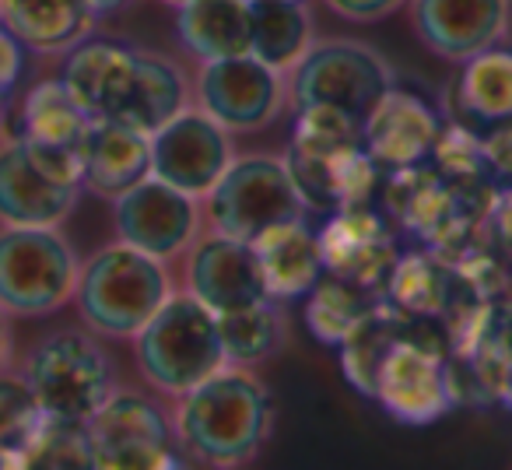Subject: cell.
<instances>
[{
    "label": "cell",
    "mask_w": 512,
    "mask_h": 470,
    "mask_svg": "<svg viewBox=\"0 0 512 470\" xmlns=\"http://www.w3.org/2000/svg\"><path fill=\"white\" fill-rule=\"evenodd\" d=\"M8 109H11V99H0V127H4V120H8Z\"/></svg>",
    "instance_id": "obj_40"
},
{
    "label": "cell",
    "mask_w": 512,
    "mask_h": 470,
    "mask_svg": "<svg viewBox=\"0 0 512 470\" xmlns=\"http://www.w3.org/2000/svg\"><path fill=\"white\" fill-rule=\"evenodd\" d=\"M172 295V278L165 260L134 250L130 243H113L99 250L78 274L74 302L85 327L99 337L134 341V334L165 306Z\"/></svg>",
    "instance_id": "obj_3"
},
{
    "label": "cell",
    "mask_w": 512,
    "mask_h": 470,
    "mask_svg": "<svg viewBox=\"0 0 512 470\" xmlns=\"http://www.w3.org/2000/svg\"><path fill=\"white\" fill-rule=\"evenodd\" d=\"M316 232H320L323 267L330 274H341V278L383 292L400 257L397 235H393L386 214H379L372 204L344 207V211L330 214L327 225Z\"/></svg>",
    "instance_id": "obj_14"
},
{
    "label": "cell",
    "mask_w": 512,
    "mask_h": 470,
    "mask_svg": "<svg viewBox=\"0 0 512 470\" xmlns=\"http://www.w3.org/2000/svg\"><path fill=\"white\" fill-rule=\"evenodd\" d=\"M274 421L271 393L242 365H225L179 397L172 432L190 460L242 467L267 442Z\"/></svg>",
    "instance_id": "obj_1"
},
{
    "label": "cell",
    "mask_w": 512,
    "mask_h": 470,
    "mask_svg": "<svg viewBox=\"0 0 512 470\" xmlns=\"http://www.w3.org/2000/svg\"><path fill=\"white\" fill-rule=\"evenodd\" d=\"M316 43L313 15L302 0H249V53L288 74Z\"/></svg>",
    "instance_id": "obj_24"
},
{
    "label": "cell",
    "mask_w": 512,
    "mask_h": 470,
    "mask_svg": "<svg viewBox=\"0 0 512 470\" xmlns=\"http://www.w3.org/2000/svg\"><path fill=\"white\" fill-rule=\"evenodd\" d=\"M362 144V120L334 106H299L295 109L292 151L302 155H337Z\"/></svg>",
    "instance_id": "obj_31"
},
{
    "label": "cell",
    "mask_w": 512,
    "mask_h": 470,
    "mask_svg": "<svg viewBox=\"0 0 512 470\" xmlns=\"http://www.w3.org/2000/svg\"><path fill=\"white\" fill-rule=\"evenodd\" d=\"M411 22L428 50L460 64L502 43L509 0H411Z\"/></svg>",
    "instance_id": "obj_18"
},
{
    "label": "cell",
    "mask_w": 512,
    "mask_h": 470,
    "mask_svg": "<svg viewBox=\"0 0 512 470\" xmlns=\"http://www.w3.org/2000/svg\"><path fill=\"white\" fill-rule=\"evenodd\" d=\"M95 470H162L179 467L176 432L151 397L113 390L88 418Z\"/></svg>",
    "instance_id": "obj_10"
},
{
    "label": "cell",
    "mask_w": 512,
    "mask_h": 470,
    "mask_svg": "<svg viewBox=\"0 0 512 470\" xmlns=\"http://www.w3.org/2000/svg\"><path fill=\"white\" fill-rule=\"evenodd\" d=\"M113 218L120 243L148 253L155 260H172L193 246L200 232V204L183 190L148 176L113 200Z\"/></svg>",
    "instance_id": "obj_13"
},
{
    "label": "cell",
    "mask_w": 512,
    "mask_h": 470,
    "mask_svg": "<svg viewBox=\"0 0 512 470\" xmlns=\"http://www.w3.org/2000/svg\"><path fill=\"white\" fill-rule=\"evenodd\" d=\"M0 467H8V460H4V453H0Z\"/></svg>",
    "instance_id": "obj_42"
},
{
    "label": "cell",
    "mask_w": 512,
    "mask_h": 470,
    "mask_svg": "<svg viewBox=\"0 0 512 470\" xmlns=\"http://www.w3.org/2000/svg\"><path fill=\"white\" fill-rule=\"evenodd\" d=\"M197 102L228 134L264 130L285 113L288 81L253 53L207 60L197 74Z\"/></svg>",
    "instance_id": "obj_11"
},
{
    "label": "cell",
    "mask_w": 512,
    "mask_h": 470,
    "mask_svg": "<svg viewBox=\"0 0 512 470\" xmlns=\"http://www.w3.org/2000/svg\"><path fill=\"white\" fill-rule=\"evenodd\" d=\"M453 102L460 123L467 127H495L512 120V50L488 46L474 57L460 60V78L453 81Z\"/></svg>",
    "instance_id": "obj_22"
},
{
    "label": "cell",
    "mask_w": 512,
    "mask_h": 470,
    "mask_svg": "<svg viewBox=\"0 0 512 470\" xmlns=\"http://www.w3.org/2000/svg\"><path fill=\"white\" fill-rule=\"evenodd\" d=\"M162 4H169V8H179V4H186V0H162Z\"/></svg>",
    "instance_id": "obj_41"
},
{
    "label": "cell",
    "mask_w": 512,
    "mask_h": 470,
    "mask_svg": "<svg viewBox=\"0 0 512 470\" xmlns=\"http://www.w3.org/2000/svg\"><path fill=\"white\" fill-rule=\"evenodd\" d=\"M95 22L88 0H0V29L39 57H64L92 36Z\"/></svg>",
    "instance_id": "obj_21"
},
{
    "label": "cell",
    "mask_w": 512,
    "mask_h": 470,
    "mask_svg": "<svg viewBox=\"0 0 512 470\" xmlns=\"http://www.w3.org/2000/svg\"><path fill=\"white\" fill-rule=\"evenodd\" d=\"M498 400H502V404L512 411V365H509V372H505V379H502V390H498Z\"/></svg>",
    "instance_id": "obj_39"
},
{
    "label": "cell",
    "mask_w": 512,
    "mask_h": 470,
    "mask_svg": "<svg viewBox=\"0 0 512 470\" xmlns=\"http://www.w3.org/2000/svg\"><path fill=\"white\" fill-rule=\"evenodd\" d=\"M218 334L221 348H225V362L246 369V365L278 355L288 337V323L278 299H260L253 306L218 313Z\"/></svg>",
    "instance_id": "obj_28"
},
{
    "label": "cell",
    "mask_w": 512,
    "mask_h": 470,
    "mask_svg": "<svg viewBox=\"0 0 512 470\" xmlns=\"http://www.w3.org/2000/svg\"><path fill=\"white\" fill-rule=\"evenodd\" d=\"M204 200L211 232L242 243H253L256 235L281 221L306 218V204L285 158L274 155H235Z\"/></svg>",
    "instance_id": "obj_8"
},
{
    "label": "cell",
    "mask_w": 512,
    "mask_h": 470,
    "mask_svg": "<svg viewBox=\"0 0 512 470\" xmlns=\"http://www.w3.org/2000/svg\"><path fill=\"white\" fill-rule=\"evenodd\" d=\"M449 355H453V344L442 320L404 313L397 337L376 365L369 400H376L400 425H432L453 411L446 376Z\"/></svg>",
    "instance_id": "obj_2"
},
{
    "label": "cell",
    "mask_w": 512,
    "mask_h": 470,
    "mask_svg": "<svg viewBox=\"0 0 512 470\" xmlns=\"http://www.w3.org/2000/svg\"><path fill=\"white\" fill-rule=\"evenodd\" d=\"M428 162H432V169L439 172L442 179H449L453 186H463V190L495 186L488 176V162H484L481 134H474V127H467V123H449V127H442Z\"/></svg>",
    "instance_id": "obj_30"
},
{
    "label": "cell",
    "mask_w": 512,
    "mask_h": 470,
    "mask_svg": "<svg viewBox=\"0 0 512 470\" xmlns=\"http://www.w3.org/2000/svg\"><path fill=\"white\" fill-rule=\"evenodd\" d=\"M88 127H92V116L78 106L71 88L60 78H43L25 92L18 134L29 141L53 144V148H81Z\"/></svg>",
    "instance_id": "obj_26"
},
{
    "label": "cell",
    "mask_w": 512,
    "mask_h": 470,
    "mask_svg": "<svg viewBox=\"0 0 512 470\" xmlns=\"http://www.w3.org/2000/svg\"><path fill=\"white\" fill-rule=\"evenodd\" d=\"M176 32L200 64L242 57L249 53V0H186L176 8Z\"/></svg>",
    "instance_id": "obj_23"
},
{
    "label": "cell",
    "mask_w": 512,
    "mask_h": 470,
    "mask_svg": "<svg viewBox=\"0 0 512 470\" xmlns=\"http://www.w3.org/2000/svg\"><path fill=\"white\" fill-rule=\"evenodd\" d=\"M81 264L57 225H0V309L50 316L74 299Z\"/></svg>",
    "instance_id": "obj_6"
},
{
    "label": "cell",
    "mask_w": 512,
    "mask_h": 470,
    "mask_svg": "<svg viewBox=\"0 0 512 470\" xmlns=\"http://www.w3.org/2000/svg\"><path fill=\"white\" fill-rule=\"evenodd\" d=\"M323 4L348 22H379V18L393 15L404 0H323Z\"/></svg>",
    "instance_id": "obj_36"
},
{
    "label": "cell",
    "mask_w": 512,
    "mask_h": 470,
    "mask_svg": "<svg viewBox=\"0 0 512 470\" xmlns=\"http://www.w3.org/2000/svg\"><path fill=\"white\" fill-rule=\"evenodd\" d=\"M383 306V292L323 271V278L306 292V327L320 344L341 348L344 337L369 313Z\"/></svg>",
    "instance_id": "obj_25"
},
{
    "label": "cell",
    "mask_w": 512,
    "mask_h": 470,
    "mask_svg": "<svg viewBox=\"0 0 512 470\" xmlns=\"http://www.w3.org/2000/svg\"><path fill=\"white\" fill-rule=\"evenodd\" d=\"M484 225L495 235V243L502 246L505 253H512V186H498L495 190Z\"/></svg>",
    "instance_id": "obj_35"
},
{
    "label": "cell",
    "mask_w": 512,
    "mask_h": 470,
    "mask_svg": "<svg viewBox=\"0 0 512 470\" xmlns=\"http://www.w3.org/2000/svg\"><path fill=\"white\" fill-rule=\"evenodd\" d=\"M137 46L88 36L64 53L60 81L92 120H120L137 74Z\"/></svg>",
    "instance_id": "obj_17"
},
{
    "label": "cell",
    "mask_w": 512,
    "mask_h": 470,
    "mask_svg": "<svg viewBox=\"0 0 512 470\" xmlns=\"http://www.w3.org/2000/svg\"><path fill=\"white\" fill-rule=\"evenodd\" d=\"M25 46L11 32L0 29V99H11L25 74Z\"/></svg>",
    "instance_id": "obj_34"
},
{
    "label": "cell",
    "mask_w": 512,
    "mask_h": 470,
    "mask_svg": "<svg viewBox=\"0 0 512 470\" xmlns=\"http://www.w3.org/2000/svg\"><path fill=\"white\" fill-rule=\"evenodd\" d=\"M256 264L264 271L267 295L278 302L306 299V292L323 278V250L320 232L306 218L281 221L253 239Z\"/></svg>",
    "instance_id": "obj_20"
},
{
    "label": "cell",
    "mask_w": 512,
    "mask_h": 470,
    "mask_svg": "<svg viewBox=\"0 0 512 470\" xmlns=\"http://www.w3.org/2000/svg\"><path fill=\"white\" fill-rule=\"evenodd\" d=\"M81 193V148L0 141V225H64Z\"/></svg>",
    "instance_id": "obj_5"
},
{
    "label": "cell",
    "mask_w": 512,
    "mask_h": 470,
    "mask_svg": "<svg viewBox=\"0 0 512 470\" xmlns=\"http://www.w3.org/2000/svg\"><path fill=\"white\" fill-rule=\"evenodd\" d=\"M11 362V323H8V313L0 309V372L8 369Z\"/></svg>",
    "instance_id": "obj_37"
},
{
    "label": "cell",
    "mask_w": 512,
    "mask_h": 470,
    "mask_svg": "<svg viewBox=\"0 0 512 470\" xmlns=\"http://www.w3.org/2000/svg\"><path fill=\"white\" fill-rule=\"evenodd\" d=\"M15 467H39V470L95 467L92 439H88V421L57 418V414L43 411V421H39L36 432H32L29 442L22 446Z\"/></svg>",
    "instance_id": "obj_29"
},
{
    "label": "cell",
    "mask_w": 512,
    "mask_h": 470,
    "mask_svg": "<svg viewBox=\"0 0 512 470\" xmlns=\"http://www.w3.org/2000/svg\"><path fill=\"white\" fill-rule=\"evenodd\" d=\"M130 0H88V8L95 11V18H106V15H116L120 8H127Z\"/></svg>",
    "instance_id": "obj_38"
},
{
    "label": "cell",
    "mask_w": 512,
    "mask_h": 470,
    "mask_svg": "<svg viewBox=\"0 0 512 470\" xmlns=\"http://www.w3.org/2000/svg\"><path fill=\"white\" fill-rule=\"evenodd\" d=\"M232 137L204 109L183 106L151 134V176L204 200L232 162Z\"/></svg>",
    "instance_id": "obj_12"
},
{
    "label": "cell",
    "mask_w": 512,
    "mask_h": 470,
    "mask_svg": "<svg viewBox=\"0 0 512 470\" xmlns=\"http://www.w3.org/2000/svg\"><path fill=\"white\" fill-rule=\"evenodd\" d=\"M484 162L495 186H512V120L495 123L481 134Z\"/></svg>",
    "instance_id": "obj_33"
},
{
    "label": "cell",
    "mask_w": 512,
    "mask_h": 470,
    "mask_svg": "<svg viewBox=\"0 0 512 470\" xmlns=\"http://www.w3.org/2000/svg\"><path fill=\"white\" fill-rule=\"evenodd\" d=\"M39 421H43V407H39L36 393L29 390L22 376L4 369L0 372V453H4L8 467H15L18 453L36 432Z\"/></svg>",
    "instance_id": "obj_32"
},
{
    "label": "cell",
    "mask_w": 512,
    "mask_h": 470,
    "mask_svg": "<svg viewBox=\"0 0 512 470\" xmlns=\"http://www.w3.org/2000/svg\"><path fill=\"white\" fill-rule=\"evenodd\" d=\"M186 106V78L172 60H165L162 53H137V74L130 99L123 106L120 120L144 134H155L162 123H169L179 109Z\"/></svg>",
    "instance_id": "obj_27"
},
{
    "label": "cell",
    "mask_w": 512,
    "mask_h": 470,
    "mask_svg": "<svg viewBox=\"0 0 512 470\" xmlns=\"http://www.w3.org/2000/svg\"><path fill=\"white\" fill-rule=\"evenodd\" d=\"M439 134L442 120L432 102L397 81L386 88L383 99L372 106V113L362 123V144L383 172L428 162Z\"/></svg>",
    "instance_id": "obj_15"
},
{
    "label": "cell",
    "mask_w": 512,
    "mask_h": 470,
    "mask_svg": "<svg viewBox=\"0 0 512 470\" xmlns=\"http://www.w3.org/2000/svg\"><path fill=\"white\" fill-rule=\"evenodd\" d=\"M141 376L165 397H183L225 369L218 316L190 292H172L165 306L134 334Z\"/></svg>",
    "instance_id": "obj_4"
},
{
    "label": "cell",
    "mask_w": 512,
    "mask_h": 470,
    "mask_svg": "<svg viewBox=\"0 0 512 470\" xmlns=\"http://www.w3.org/2000/svg\"><path fill=\"white\" fill-rule=\"evenodd\" d=\"M186 292L204 302L214 316L271 299L253 246L221 232L193 239L190 260H186Z\"/></svg>",
    "instance_id": "obj_16"
},
{
    "label": "cell",
    "mask_w": 512,
    "mask_h": 470,
    "mask_svg": "<svg viewBox=\"0 0 512 470\" xmlns=\"http://www.w3.org/2000/svg\"><path fill=\"white\" fill-rule=\"evenodd\" d=\"M22 379L46 414L74 421H88L116 390L106 348L85 330L46 334L25 355Z\"/></svg>",
    "instance_id": "obj_7"
},
{
    "label": "cell",
    "mask_w": 512,
    "mask_h": 470,
    "mask_svg": "<svg viewBox=\"0 0 512 470\" xmlns=\"http://www.w3.org/2000/svg\"><path fill=\"white\" fill-rule=\"evenodd\" d=\"M288 99L299 106H334L365 123L383 92L393 85V67L358 39H323L292 67Z\"/></svg>",
    "instance_id": "obj_9"
},
{
    "label": "cell",
    "mask_w": 512,
    "mask_h": 470,
    "mask_svg": "<svg viewBox=\"0 0 512 470\" xmlns=\"http://www.w3.org/2000/svg\"><path fill=\"white\" fill-rule=\"evenodd\" d=\"M151 176V134L116 120H92L81 141V186L102 200H116Z\"/></svg>",
    "instance_id": "obj_19"
}]
</instances>
